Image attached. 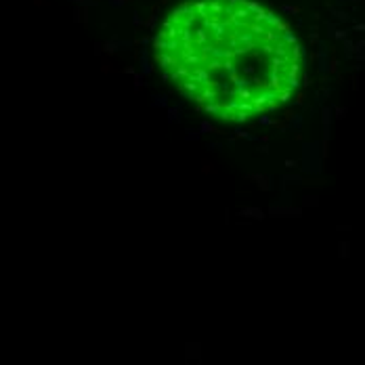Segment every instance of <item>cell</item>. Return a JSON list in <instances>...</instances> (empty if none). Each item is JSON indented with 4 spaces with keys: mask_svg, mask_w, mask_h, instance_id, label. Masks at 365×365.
Segmentation results:
<instances>
[{
    "mask_svg": "<svg viewBox=\"0 0 365 365\" xmlns=\"http://www.w3.org/2000/svg\"><path fill=\"white\" fill-rule=\"evenodd\" d=\"M153 57L181 95L222 122L279 110L304 73L292 28L255 0L181 2L162 21Z\"/></svg>",
    "mask_w": 365,
    "mask_h": 365,
    "instance_id": "6da1fadb",
    "label": "cell"
}]
</instances>
